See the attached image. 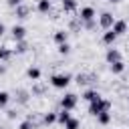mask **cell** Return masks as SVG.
Returning a JSON list of instances; mask_svg holds the SVG:
<instances>
[{
    "label": "cell",
    "mask_w": 129,
    "mask_h": 129,
    "mask_svg": "<svg viewBox=\"0 0 129 129\" xmlns=\"http://www.w3.org/2000/svg\"><path fill=\"white\" fill-rule=\"evenodd\" d=\"M52 38H54L56 44H62V42H67V38H69V32H67V30H56Z\"/></svg>",
    "instance_id": "15"
},
{
    "label": "cell",
    "mask_w": 129,
    "mask_h": 129,
    "mask_svg": "<svg viewBox=\"0 0 129 129\" xmlns=\"http://www.w3.org/2000/svg\"><path fill=\"white\" fill-rule=\"evenodd\" d=\"M77 103H79V97H77L75 93H67V95L60 99V107L67 109V111H73V109L77 107Z\"/></svg>",
    "instance_id": "3"
},
{
    "label": "cell",
    "mask_w": 129,
    "mask_h": 129,
    "mask_svg": "<svg viewBox=\"0 0 129 129\" xmlns=\"http://www.w3.org/2000/svg\"><path fill=\"white\" fill-rule=\"evenodd\" d=\"M58 2H64V0H58Z\"/></svg>",
    "instance_id": "32"
},
{
    "label": "cell",
    "mask_w": 129,
    "mask_h": 129,
    "mask_svg": "<svg viewBox=\"0 0 129 129\" xmlns=\"http://www.w3.org/2000/svg\"><path fill=\"white\" fill-rule=\"evenodd\" d=\"M10 56H12V50L6 46H0V60H10Z\"/></svg>",
    "instance_id": "22"
},
{
    "label": "cell",
    "mask_w": 129,
    "mask_h": 129,
    "mask_svg": "<svg viewBox=\"0 0 129 129\" xmlns=\"http://www.w3.org/2000/svg\"><path fill=\"white\" fill-rule=\"evenodd\" d=\"M60 4H62V10L64 12H77V0H64Z\"/></svg>",
    "instance_id": "17"
},
{
    "label": "cell",
    "mask_w": 129,
    "mask_h": 129,
    "mask_svg": "<svg viewBox=\"0 0 129 129\" xmlns=\"http://www.w3.org/2000/svg\"><path fill=\"white\" fill-rule=\"evenodd\" d=\"M123 71H125V62H123V60L111 62V73H113V75H119V73H123Z\"/></svg>",
    "instance_id": "19"
},
{
    "label": "cell",
    "mask_w": 129,
    "mask_h": 129,
    "mask_svg": "<svg viewBox=\"0 0 129 129\" xmlns=\"http://www.w3.org/2000/svg\"><path fill=\"white\" fill-rule=\"evenodd\" d=\"M26 50H28V44H26V40H16V46H14V50H12V52L24 54Z\"/></svg>",
    "instance_id": "18"
},
{
    "label": "cell",
    "mask_w": 129,
    "mask_h": 129,
    "mask_svg": "<svg viewBox=\"0 0 129 129\" xmlns=\"http://www.w3.org/2000/svg\"><path fill=\"white\" fill-rule=\"evenodd\" d=\"M58 52H60V54H69V52H71V46H69V42H62V44H58Z\"/></svg>",
    "instance_id": "25"
},
{
    "label": "cell",
    "mask_w": 129,
    "mask_h": 129,
    "mask_svg": "<svg viewBox=\"0 0 129 129\" xmlns=\"http://www.w3.org/2000/svg\"><path fill=\"white\" fill-rule=\"evenodd\" d=\"M10 32H12V38H14V40H24V38H26V28L20 26V24H18V26L14 24Z\"/></svg>",
    "instance_id": "8"
},
{
    "label": "cell",
    "mask_w": 129,
    "mask_h": 129,
    "mask_svg": "<svg viewBox=\"0 0 129 129\" xmlns=\"http://www.w3.org/2000/svg\"><path fill=\"white\" fill-rule=\"evenodd\" d=\"M8 101H10V93L0 91V109H4V107L8 105Z\"/></svg>",
    "instance_id": "23"
},
{
    "label": "cell",
    "mask_w": 129,
    "mask_h": 129,
    "mask_svg": "<svg viewBox=\"0 0 129 129\" xmlns=\"http://www.w3.org/2000/svg\"><path fill=\"white\" fill-rule=\"evenodd\" d=\"M26 75H28V79H32V81H38V79H40V69L30 67V69L26 71Z\"/></svg>",
    "instance_id": "20"
},
{
    "label": "cell",
    "mask_w": 129,
    "mask_h": 129,
    "mask_svg": "<svg viewBox=\"0 0 129 129\" xmlns=\"http://www.w3.org/2000/svg\"><path fill=\"white\" fill-rule=\"evenodd\" d=\"M14 117H16V111L10 109V111H8V119H14Z\"/></svg>",
    "instance_id": "29"
},
{
    "label": "cell",
    "mask_w": 129,
    "mask_h": 129,
    "mask_svg": "<svg viewBox=\"0 0 129 129\" xmlns=\"http://www.w3.org/2000/svg\"><path fill=\"white\" fill-rule=\"evenodd\" d=\"M97 14H95V8L93 6H83L81 10H79V20H83V22H87V20H93Z\"/></svg>",
    "instance_id": "5"
},
{
    "label": "cell",
    "mask_w": 129,
    "mask_h": 129,
    "mask_svg": "<svg viewBox=\"0 0 129 129\" xmlns=\"http://www.w3.org/2000/svg\"><path fill=\"white\" fill-rule=\"evenodd\" d=\"M113 22H115V18H113L111 12H103V14L99 16V26H101L103 30H109V28L113 26Z\"/></svg>",
    "instance_id": "4"
},
{
    "label": "cell",
    "mask_w": 129,
    "mask_h": 129,
    "mask_svg": "<svg viewBox=\"0 0 129 129\" xmlns=\"http://www.w3.org/2000/svg\"><path fill=\"white\" fill-rule=\"evenodd\" d=\"M18 129H34V123H32L30 119H26V121H22V123L18 125Z\"/></svg>",
    "instance_id": "26"
},
{
    "label": "cell",
    "mask_w": 129,
    "mask_h": 129,
    "mask_svg": "<svg viewBox=\"0 0 129 129\" xmlns=\"http://www.w3.org/2000/svg\"><path fill=\"white\" fill-rule=\"evenodd\" d=\"M117 40V34L109 28V30H105V34H103V44H109V46H113V42Z\"/></svg>",
    "instance_id": "10"
},
{
    "label": "cell",
    "mask_w": 129,
    "mask_h": 129,
    "mask_svg": "<svg viewBox=\"0 0 129 129\" xmlns=\"http://www.w3.org/2000/svg\"><path fill=\"white\" fill-rule=\"evenodd\" d=\"M42 123H46V125H50V123H56V113H46V115L42 117Z\"/></svg>",
    "instance_id": "24"
},
{
    "label": "cell",
    "mask_w": 129,
    "mask_h": 129,
    "mask_svg": "<svg viewBox=\"0 0 129 129\" xmlns=\"http://www.w3.org/2000/svg\"><path fill=\"white\" fill-rule=\"evenodd\" d=\"M105 60H107L109 64H111V62H117V60H123V58H121V50H119V48H113V46L107 48V52H105Z\"/></svg>",
    "instance_id": "6"
},
{
    "label": "cell",
    "mask_w": 129,
    "mask_h": 129,
    "mask_svg": "<svg viewBox=\"0 0 129 129\" xmlns=\"http://www.w3.org/2000/svg\"><path fill=\"white\" fill-rule=\"evenodd\" d=\"M18 4H22V0H8V6H12V8H16Z\"/></svg>",
    "instance_id": "28"
},
{
    "label": "cell",
    "mask_w": 129,
    "mask_h": 129,
    "mask_svg": "<svg viewBox=\"0 0 129 129\" xmlns=\"http://www.w3.org/2000/svg\"><path fill=\"white\" fill-rule=\"evenodd\" d=\"M97 121H99L101 125H109V123H111V111H103V113H99V115H97Z\"/></svg>",
    "instance_id": "16"
},
{
    "label": "cell",
    "mask_w": 129,
    "mask_h": 129,
    "mask_svg": "<svg viewBox=\"0 0 129 129\" xmlns=\"http://www.w3.org/2000/svg\"><path fill=\"white\" fill-rule=\"evenodd\" d=\"M73 115H71V111H67V109H62V111H58L56 113V123H60V125H64L69 119H71Z\"/></svg>",
    "instance_id": "14"
},
{
    "label": "cell",
    "mask_w": 129,
    "mask_h": 129,
    "mask_svg": "<svg viewBox=\"0 0 129 129\" xmlns=\"http://www.w3.org/2000/svg\"><path fill=\"white\" fill-rule=\"evenodd\" d=\"M103 111H111V101L99 97V99H95V101L89 103V113H91L93 117H97V115L103 113Z\"/></svg>",
    "instance_id": "1"
},
{
    "label": "cell",
    "mask_w": 129,
    "mask_h": 129,
    "mask_svg": "<svg viewBox=\"0 0 129 129\" xmlns=\"http://www.w3.org/2000/svg\"><path fill=\"white\" fill-rule=\"evenodd\" d=\"M111 30H113L117 36H121V34L127 32V22H125V20H115L113 26H111Z\"/></svg>",
    "instance_id": "7"
},
{
    "label": "cell",
    "mask_w": 129,
    "mask_h": 129,
    "mask_svg": "<svg viewBox=\"0 0 129 129\" xmlns=\"http://www.w3.org/2000/svg\"><path fill=\"white\" fill-rule=\"evenodd\" d=\"M4 30H6V26H4V24H2V22H0V36H2V34H4Z\"/></svg>",
    "instance_id": "30"
},
{
    "label": "cell",
    "mask_w": 129,
    "mask_h": 129,
    "mask_svg": "<svg viewBox=\"0 0 129 129\" xmlns=\"http://www.w3.org/2000/svg\"><path fill=\"white\" fill-rule=\"evenodd\" d=\"M14 12H16L18 18H26L28 12H30V6H26V4H18V6L14 8Z\"/></svg>",
    "instance_id": "12"
},
{
    "label": "cell",
    "mask_w": 129,
    "mask_h": 129,
    "mask_svg": "<svg viewBox=\"0 0 129 129\" xmlns=\"http://www.w3.org/2000/svg\"><path fill=\"white\" fill-rule=\"evenodd\" d=\"M107 2H111V4H117V2H121V0H107Z\"/></svg>",
    "instance_id": "31"
},
{
    "label": "cell",
    "mask_w": 129,
    "mask_h": 129,
    "mask_svg": "<svg viewBox=\"0 0 129 129\" xmlns=\"http://www.w3.org/2000/svg\"><path fill=\"white\" fill-rule=\"evenodd\" d=\"M36 10H38L40 14H48V12L52 10V4H50V0H38V4H36Z\"/></svg>",
    "instance_id": "9"
},
{
    "label": "cell",
    "mask_w": 129,
    "mask_h": 129,
    "mask_svg": "<svg viewBox=\"0 0 129 129\" xmlns=\"http://www.w3.org/2000/svg\"><path fill=\"white\" fill-rule=\"evenodd\" d=\"M69 83H71V75H52L50 77V85L54 87V89H67L69 87Z\"/></svg>",
    "instance_id": "2"
},
{
    "label": "cell",
    "mask_w": 129,
    "mask_h": 129,
    "mask_svg": "<svg viewBox=\"0 0 129 129\" xmlns=\"http://www.w3.org/2000/svg\"><path fill=\"white\" fill-rule=\"evenodd\" d=\"M83 26H85L87 30H93V28L97 26V20H95V18H93V20H87V22H83Z\"/></svg>",
    "instance_id": "27"
},
{
    "label": "cell",
    "mask_w": 129,
    "mask_h": 129,
    "mask_svg": "<svg viewBox=\"0 0 129 129\" xmlns=\"http://www.w3.org/2000/svg\"><path fill=\"white\" fill-rule=\"evenodd\" d=\"M79 127H81V121L75 119V117H71V119L64 123V129H79Z\"/></svg>",
    "instance_id": "21"
},
{
    "label": "cell",
    "mask_w": 129,
    "mask_h": 129,
    "mask_svg": "<svg viewBox=\"0 0 129 129\" xmlns=\"http://www.w3.org/2000/svg\"><path fill=\"white\" fill-rule=\"evenodd\" d=\"M99 97H101V93L95 91V89H87V91L83 93V99H85L87 103H91V101H95V99H99Z\"/></svg>",
    "instance_id": "11"
},
{
    "label": "cell",
    "mask_w": 129,
    "mask_h": 129,
    "mask_svg": "<svg viewBox=\"0 0 129 129\" xmlns=\"http://www.w3.org/2000/svg\"><path fill=\"white\" fill-rule=\"evenodd\" d=\"M93 81H95V75H85V73H79L77 75V83L79 85H89Z\"/></svg>",
    "instance_id": "13"
}]
</instances>
